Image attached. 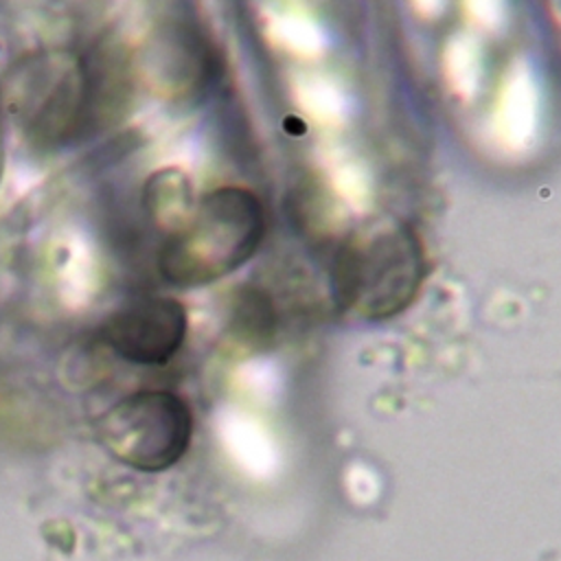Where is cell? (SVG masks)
I'll use <instances>...</instances> for the list:
<instances>
[{
  "instance_id": "cell-1",
  "label": "cell",
  "mask_w": 561,
  "mask_h": 561,
  "mask_svg": "<svg viewBox=\"0 0 561 561\" xmlns=\"http://www.w3.org/2000/svg\"><path fill=\"white\" fill-rule=\"evenodd\" d=\"M265 230V208L252 191L215 188L162 241L158 272L178 287L215 283L256 254Z\"/></svg>"
},
{
  "instance_id": "cell-2",
  "label": "cell",
  "mask_w": 561,
  "mask_h": 561,
  "mask_svg": "<svg viewBox=\"0 0 561 561\" xmlns=\"http://www.w3.org/2000/svg\"><path fill=\"white\" fill-rule=\"evenodd\" d=\"M425 274V250L416 232L392 226L337 252L333 289L342 309L366 320H383L414 300Z\"/></svg>"
},
{
  "instance_id": "cell-3",
  "label": "cell",
  "mask_w": 561,
  "mask_h": 561,
  "mask_svg": "<svg viewBox=\"0 0 561 561\" xmlns=\"http://www.w3.org/2000/svg\"><path fill=\"white\" fill-rule=\"evenodd\" d=\"M105 451L136 471L173 467L193 438V412L171 390H138L116 401L96 423Z\"/></svg>"
},
{
  "instance_id": "cell-4",
  "label": "cell",
  "mask_w": 561,
  "mask_h": 561,
  "mask_svg": "<svg viewBox=\"0 0 561 561\" xmlns=\"http://www.w3.org/2000/svg\"><path fill=\"white\" fill-rule=\"evenodd\" d=\"M188 316L169 296H136L114 309L103 322V340L129 364L162 366L184 344Z\"/></svg>"
},
{
  "instance_id": "cell-5",
  "label": "cell",
  "mask_w": 561,
  "mask_h": 561,
  "mask_svg": "<svg viewBox=\"0 0 561 561\" xmlns=\"http://www.w3.org/2000/svg\"><path fill=\"white\" fill-rule=\"evenodd\" d=\"M234 329L241 335H261L274 324V311L261 291H243L234 300V311H232Z\"/></svg>"
}]
</instances>
